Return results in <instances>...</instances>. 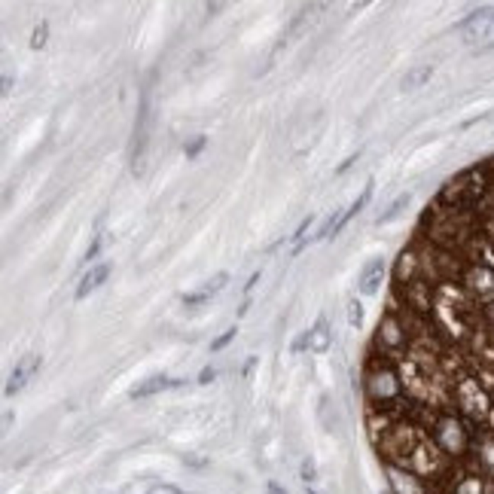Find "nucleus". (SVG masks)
Instances as JSON below:
<instances>
[{
    "label": "nucleus",
    "instance_id": "nucleus-15",
    "mask_svg": "<svg viewBox=\"0 0 494 494\" xmlns=\"http://www.w3.org/2000/svg\"><path fill=\"white\" fill-rule=\"evenodd\" d=\"M214 375H217V370H214V366H208V370H201V375H199V382H201V384H208L211 379H214Z\"/></svg>",
    "mask_w": 494,
    "mask_h": 494
},
{
    "label": "nucleus",
    "instance_id": "nucleus-2",
    "mask_svg": "<svg viewBox=\"0 0 494 494\" xmlns=\"http://www.w3.org/2000/svg\"><path fill=\"white\" fill-rule=\"evenodd\" d=\"M226 281H229V275H226V272L214 275V278H211V281H208V284L201 287V290H196V293H187V296H183V305H187V308H192V305H201V302H208L211 296H217V293H220V290H223V284H226Z\"/></svg>",
    "mask_w": 494,
    "mask_h": 494
},
{
    "label": "nucleus",
    "instance_id": "nucleus-11",
    "mask_svg": "<svg viewBox=\"0 0 494 494\" xmlns=\"http://www.w3.org/2000/svg\"><path fill=\"white\" fill-rule=\"evenodd\" d=\"M101 245H104V235H95V241H92V247L86 250V263H92V259L98 257V250H101Z\"/></svg>",
    "mask_w": 494,
    "mask_h": 494
},
{
    "label": "nucleus",
    "instance_id": "nucleus-5",
    "mask_svg": "<svg viewBox=\"0 0 494 494\" xmlns=\"http://www.w3.org/2000/svg\"><path fill=\"white\" fill-rule=\"evenodd\" d=\"M382 278H384V263H382V259H372V263L363 269V275H360V293L372 296L375 290H379Z\"/></svg>",
    "mask_w": 494,
    "mask_h": 494
},
{
    "label": "nucleus",
    "instance_id": "nucleus-10",
    "mask_svg": "<svg viewBox=\"0 0 494 494\" xmlns=\"http://www.w3.org/2000/svg\"><path fill=\"white\" fill-rule=\"evenodd\" d=\"M232 339H235V327L226 329V333H223L220 339H214V342H211V351H220V348H226V345L232 342Z\"/></svg>",
    "mask_w": 494,
    "mask_h": 494
},
{
    "label": "nucleus",
    "instance_id": "nucleus-14",
    "mask_svg": "<svg viewBox=\"0 0 494 494\" xmlns=\"http://www.w3.org/2000/svg\"><path fill=\"white\" fill-rule=\"evenodd\" d=\"M314 473H317V470H314V464H312V461H302V476H305V482H312V479H314Z\"/></svg>",
    "mask_w": 494,
    "mask_h": 494
},
{
    "label": "nucleus",
    "instance_id": "nucleus-9",
    "mask_svg": "<svg viewBox=\"0 0 494 494\" xmlns=\"http://www.w3.org/2000/svg\"><path fill=\"white\" fill-rule=\"evenodd\" d=\"M348 321H351V327H360L363 324V305L357 302V299L348 302Z\"/></svg>",
    "mask_w": 494,
    "mask_h": 494
},
{
    "label": "nucleus",
    "instance_id": "nucleus-1",
    "mask_svg": "<svg viewBox=\"0 0 494 494\" xmlns=\"http://www.w3.org/2000/svg\"><path fill=\"white\" fill-rule=\"evenodd\" d=\"M40 363H43V357H40V354H28L25 360H22V363H18L16 370H13V375H9L6 394H16L18 387H25V382L31 379V375H34L37 370H40Z\"/></svg>",
    "mask_w": 494,
    "mask_h": 494
},
{
    "label": "nucleus",
    "instance_id": "nucleus-13",
    "mask_svg": "<svg viewBox=\"0 0 494 494\" xmlns=\"http://www.w3.org/2000/svg\"><path fill=\"white\" fill-rule=\"evenodd\" d=\"M312 223H314V214H308V217H305L302 223H299V229L293 232V238H302V235H305V229H308V226H312Z\"/></svg>",
    "mask_w": 494,
    "mask_h": 494
},
{
    "label": "nucleus",
    "instance_id": "nucleus-8",
    "mask_svg": "<svg viewBox=\"0 0 494 494\" xmlns=\"http://www.w3.org/2000/svg\"><path fill=\"white\" fill-rule=\"evenodd\" d=\"M430 73H433V67L430 64H424V67H415V71L406 73V80H403V89H418V86H424L430 80Z\"/></svg>",
    "mask_w": 494,
    "mask_h": 494
},
{
    "label": "nucleus",
    "instance_id": "nucleus-3",
    "mask_svg": "<svg viewBox=\"0 0 494 494\" xmlns=\"http://www.w3.org/2000/svg\"><path fill=\"white\" fill-rule=\"evenodd\" d=\"M107 275H110V263H101V266H95V269H89V272L83 275V281H80V287H76V299H86L92 293V290H98L104 281H107Z\"/></svg>",
    "mask_w": 494,
    "mask_h": 494
},
{
    "label": "nucleus",
    "instance_id": "nucleus-6",
    "mask_svg": "<svg viewBox=\"0 0 494 494\" xmlns=\"http://www.w3.org/2000/svg\"><path fill=\"white\" fill-rule=\"evenodd\" d=\"M327 348H329V329H327V317H321L312 333H308V351H327Z\"/></svg>",
    "mask_w": 494,
    "mask_h": 494
},
{
    "label": "nucleus",
    "instance_id": "nucleus-7",
    "mask_svg": "<svg viewBox=\"0 0 494 494\" xmlns=\"http://www.w3.org/2000/svg\"><path fill=\"white\" fill-rule=\"evenodd\" d=\"M409 201H412L409 192H403V196H396V199L391 201V208H387L384 214L375 217V223H379V226H382V223H391V220H396V217L403 214V208H409Z\"/></svg>",
    "mask_w": 494,
    "mask_h": 494
},
{
    "label": "nucleus",
    "instance_id": "nucleus-4",
    "mask_svg": "<svg viewBox=\"0 0 494 494\" xmlns=\"http://www.w3.org/2000/svg\"><path fill=\"white\" fill-rule=\"evenodd\" d=\"M180 382L177 379H165V375H153V379H147L143 384H138L131 391V400H143V396H153L159 391H168V387H177Z\"/></svg>",
    "mask_w": 494,
    "mask_h": 494
},
{
    "label": "nucleus",
    "instance_id": "nucleus-12",
    "mask_svg": "<svg viewBox=\"0 0 494 494\" xmlns=\"http://www.w3.org/2000/svg\"><path fill=\"white\" fill-rule=\"evenodd\" d=\"M43 43H46V22H43V25L34 31V40H31V46H34V49H40Z\"/></svg>",
    "mask_w": 494,
    "mask_h": 494
}]
</instances>
